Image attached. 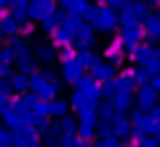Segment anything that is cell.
<instances>
[{"mask_svg": "<svg viewBox=\"0 0 160 147\" xmlns=\"http://www.w3.org/2000/svg\"><path fill=\"white\" fill-rule=\"evenodd\" d=\"M0 30H2V35H10V37H15V35H18V30H20V20H18L12 12H8V15H0Z\"/></svg>", "mask_w": 160, "mask_h": 147, "instance_id": "cell-1", "label": "cell"}, {"mask_svg": "<svg viewBox=\"0 0 160 147\" xmlns=\"http://www.w3.org/2000/svg\"><path fill=\"white\" fill-rule=\"evenodd\" d=\"M30 87L35 90V95H38V97H50V95L55 92V90H52V85H48V82H45V77H40V75H32Z\"/></svg>", "mask_w": 160, "mask_h": 147, "instance_id": "cell-2", "label": "cell"}, {"mask_svg": "<svg viewBox=\"0 0 160 147\" xmlns=\"http://www.w3.org/2000/svg\"><path fill=\"white\" fill-rule=\"evenodd\" d=\"M15 55H20V57H28V52H30V47H28V42H25V37L20 35H15V37H10V45H8Z\"/></svg>", "mask_w": 160, "mask_h": 147, "instance_id": "cell-3", "label": "cell"}, {"mask_svg": "<svg viewBox=\"0 0 160 147\" xmlns=\"http://www.w3.org/2000/svg\"><path fill=\"white\" fill-rule=\"evenodd\" d=\"M8 87H10L12 92H25V90H28V77H25L22 72L10 75V77H8Z\"/></svg>", "mask_w": 160, "mask_h": 147, "instance_id": "cell-4", "label": "cell"}, {"mask_svg": "<svg viewBox=\"0 0 160 147\" xmlns=\"http://www.w3.org/2000/svg\"><path fill=\"white\" fill-rule=\"evenodd\" d=\"M28 7H30V0H12V15H15L18 20H22V17H25Z\"/></svg>", "mask_w": 160, "mask_h": 147, "instance_id": "cell-5", "label": "cell"}, {"mask_svg": "<svg viewBox=\"0 0 160 147\" xmlns=\"http://www.w3.org/2000/svg\"><path fill=\"white\" fill-rule=\"evenodd\" d=\"M12 147H38V142H35L32 135H18L15 142H12Z\"/></svg>", "mask_w": 160, "mask_h": 147, "instance_id": "cell-6", "label": "cell"}, {"mask_svg": "<svg viewBox=\"0 0 160 147\" xmlns=\"http://www.w3.org/2000/svg\"><path fill=\"white\" fill-rule=\"evenodd\" d=\"M0 62H2V65H8V67H10V65H12V62H15V52H12V50H10V47H0Z\"/></svg>", "mask_w": 160, "mask_h": 147, "instance_id": "cell-7", "label": "cell"}, {"mask_svg": "<svg viewBox=\"0 0 160 147\" xmlns=\"http://www.w3.org/2000/svg\"><path fill=\"white\" fill-rule=\"evenodd\" d=\"M18 67H20V72H22V75H28V72H32V70H35V62H32L30 57H20V60H18Z\"/></svg>", "mask_w": 160, "mask_h": 147, "instance_id": "cell-8", "label": "cell"}, {"mask_svg": "<svg viewBox=\"0 0 160 147\" xmlns=\"http://www.w3.org/2000/svg\"><path fill=\"white\" fill-rule=\"evenodd\" d=\"M12 135L8 132V130H0V147H12Z\"/></svg>", "mask_w": 160, "mask_h": 147, "instance_id": "cell-9", "label": "cell"}, {"mask_svg": "<svg viewBox=\"0 0 160 147\" xmlns=\"http://www.w3.org/2000/svg\"><path fill=\"white\" fill-rule=\"evenodd\" d=\"M8 10H12V0H0V15H8Z\"/></svg>", "mask_w": 160, "mask_h": 147, "instance_id": "cell-10", "label": "cell"}, {"mask_svg": "<svg viewBox=\"0 0 160 147\" xmlns=\"http://www.w3.org/2000/svg\"><path fill=\"white\" fill-rule=\"evenodd\" d=\"M48 110H50V112H62V110H65V105H62V102H50V107H48Z\"/></svg>", "mask_w": 160, "mask_h": 147, "instance_id": "cell-11", "label": "cell"}, {"mask_svg": "<svg viewBox=\"0 0 160 147\" xmlns=\"http://www.w3.org/2000/svg\"><path fill=\"white\" fill-rule=\"evenodd\" d=\"M38 57H42V60H50V57H52V52H50L48 47H42V50H38Z\"/></svg>", "mask_w": 160, "mask_h": 147, "instance_id": "cell-12", "label": "cell"}, {"mask_svg": "<svg viewBox=\"0 0 160 147\" xmlns=\"http://www.w3.org/2000/svg\"><path fill=\"white\" fill-rule=\"evenodd\" d=\"M10 75H12V72H10V67L0 62V80H2V77H10Z\"/></svg>", "mask_w": 160, "mask_h": 147, "instance_id": "cell-13", "label": "cell"}, {"mask_svg": "<svg viewBox=\"0 0 160 147\" xmlns=\"http://www.w3.org/2000/svg\"><path fill=\"white\" fill-rule=\"evenodd\" d=\"M0 102H8V87L0 82Z\"/></svg>", "mask_w": 160, "mask_h": 147, "instance_id": "cell-14", "label": "cell"}]
</instances>
